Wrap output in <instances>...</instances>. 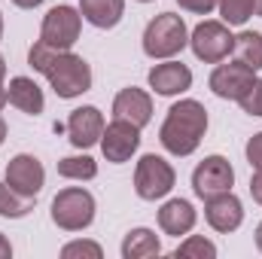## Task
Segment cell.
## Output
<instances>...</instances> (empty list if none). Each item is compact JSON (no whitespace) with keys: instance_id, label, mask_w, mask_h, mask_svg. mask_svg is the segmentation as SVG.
Instances as JSON below:
<instances>
[{"instance_id":"8","label":"cell","mask_w":262,"mask_h":259,"mask_svg":"<svg viewBox=\"0 0 262 259\" xmlns=\"http://www.w3.org/2000/svg\"><path fill=\"white\" fill-rule=\"evenodd\" d=\"M232 186H235V168L229 165L226 156H207L192 171V192L201 201L220 192H232Z\"/></svg>"},{"instance_id":"25","label":"cell","mask_w":262,"mask_h":259,"mask_svg":"<svg viewBox=\"0 0 262 259\" xmlns=\"http://www.w3.org/2000/svg\"><path fill=\"white\" fill-rule=\"evenodd\" d=\"M238 104H241V110L247 116H262V79L259 76L247 85V92L238 98Z\"/></svg>"},{"instance_id":"10","label":"cell","mask_w":262,"mask_h":259,"mask_svg":"<svg viewBox=\"0 0 262 259\" xmlns=\"http://www.w3.org/2000/svg\"><path fill=\"white\" fill-rule=\"evenodd\" d=\"M6 183H9L12 189H18V192L37 198V195L43 192V186H46V168H43V162H40L37 156L18 153V156H12L9 165H6Z\"/></svg>"},{"instance_id":"37","label":"cell","mask_w":262,"mask_h":259,"mask_svg":"<svg viewBox=\"0 0 262 259\" xmlns=\"http://www.w3.org/2000/svg\"><path fill=\"white\" fill-rule=\"evenodd\" d=\"M0 40H3V15H0Z\"/></svg>"},{"instance_id":"11","label":"cell","mask_w":262,"mask_h":259,"mask_svg":"<svg viewBox=\"0 0 262 259\" xmlns=\"http://www.w3.org/2000/svg\"><path fill=\"white\" fill-rule=\"evenodd\" d=\"M204 220L213 232L229 235L235 229H241L244 223V204L235 192H220L213 198H204Z\"/></svg>"},{"instance_id":"34","label":"cell","mask_w":262,"mask_h":259,"mask_svg":"<svg viewBox=\"0 0 262 259\" xmlns=\"http://www.w3.org/2000/svg\"><path fill=\"white\" fill-rule=\"evenodd\" d=\"M6 79V61H3V55H0V82Z\"/></svg>"},{"instance_id":"26","label":"cell","mask_w":262,"mask_h":259,"mask_svg":"<svg viewBox=\"0 0 262 259\" xmlns=\"http://www.w3.org/2000/svg\"><path fill=\"white\" fill-rule=\"evenodd\" d=\"M61 256H64V259H76V256L101 259V256H104V250H101V244H98V241H70V244L61 247Z\"/></svg>"},{"instance_id":"13","label":"cell","mask_w":262,"mask_h":259,"mask_svg":"<svg viewBox=\"0 0 262 259\" xmlns=\"http://www.w3.org/2000/svg\"><path fill=\"white\" fill-rule=\"evenodd\" d=\"M104 113L98 110V107H76V110H70V116H67V137H70V143L76 146V149H89V146H95V143H101V134H104Z\"/></svg>"},{"instance_id":"32","label":"cell","mask_w":262,"mask_h":259,"mask_svg":"<svg viewBox=\"0 0 262 259\" xmlns=\"http://www.w3.org/2000/svg\"><path fill=\"white\" fill-rule=\"evenodd\" d=\"M256 247H259V253H262V223L256 226Z\"/></svg>"},{"instance_id":"23","label":"cell","mask_w":262,"mask_h":259,"mask_svg":"<svg viewBox=\"0 0 262 259\" xmlns=\"http://www.w3.org/2000/svg\"><path fill=\"white\" fill-rule=\"evenodd\" d=\"M220 21H226L229 28H244L253 18V0H220Z\"/></svg>"},{"instance_id":"20","label":"cell","mask_w":262,"mask_h":259,"mask_svg":"<svg viewBox=\"0 0 262 259\" xmlns=\"http://www.w3.org/2000/svg\"><path fill=\"white\" fill-rule=\"evenodd\" d=\"M235 61H241L250 70H262V34L259 31H241L232 46Z\"/></svg>"},{"instance_id":"24","label":"cell","mask_w":262,"mask_h":259,"mask_svg":"<svg viewBox=\"0 0 262 259\" xmlns=\"http://www.w3.org/2000/svg\"><path fill=\"white\" fill-rule=\"evenodd\" d=\"M174 256L183 259H213L216 256V244L204 235H189L186 241H180V247L174 250Z\"/></svg>"},{"instance_id":"17","label":"cell","mask_w":262,"mask_h":259,"mask_svg":"<svg viewBox=\"0 0 262 259\" xmlns=\"http://www.w3.org/2000/svg\"><path fill=\"white\" fill-rule=\"evenodd\" d=\"M6 98L15 110L28 113V116H40L43 107H46V98H43V89L31 79V76H12L9 85H6Z\"/></svg>"},{"instance_id":"2","label":"cell","mask_w":262,"mask_h":259,"mask_svg":"<svg viewBox=\"0 0 262 259\" xmlns=\"http://www.w3.org/2000/svg\"><path fill=\"white\" fill-rule=\"evenodd\" d=\"M207 131V110L195 98H183L177 104H171L162 128H159V140L171 156H192L201 146V137Z\"/></svg>"},{"instance_id":"29","label":"cell","mask_w":262,"mask_h":259,"mask_svg":"<svg viewBox=\"0 0 262 259\" xmlns=\"http://www.w3.org/2000/svg\"><path fill=\"white\" fill-rule=\"evenodd\" d=\"M250 195H253L256 204H262V168L253 171V177H250Z\"/></svg>"},{"instance_id":"4","label":"cell","mask_w":262,"mask_h":259,"mask_svg":"<svg viewBox=\"0 0 262 259\" xmlns=\"http://www.w3.org/2000/svg\"><path fill=\"white\" fill-rule=\"evenodd\" d=\"M95 195L82 186H67L52 198V223L64 232H82L95 223Z\"/></svg>"},{"instance_id":"31","label":"cell","mask_w":262,"mask_h":259,"mask_svg":"<svg viewBox=\"0 0 262 259\" xmlns=\"http://www.w3.org/2000/svg\"><path fill=\"white\" fill-rule=\"evenodd\" d=\"M12 3H15L18 9H37V6H40V3H46V0H12Z\"/></svg>"},{"instance_id":"30","label":"cell","mask_w":262,"mask_h":259,"mask_svg":"<svg viewBox=\"0 0 262 259\" xmlns=\"http://www.w3.org/2000/svg\"><path fill=\"white\" fill-rule=\"evenodd\" d=\"M12 256V244H9V238L0 232V259H9Z\"/></svg>"},{"instance_id":"36","label":"cell","mask_w":262,"mask_h":259,"mask_svg":"<svg viewBox=\"0 0 262 259\" xmlns=\"http://www.w3.org/2000/svg\"><path fill=\"white\" fill-rule=\"evenodd\" d=\"M253 15H262V0H253Z\"/></svg>"},{"instance_id":"7","label":"cell","mask_w":262,"mask_h":259,"mask_svg":"<svg viewBox=\"0 0 262 259\" xmlns=\"http://www.w3.org/2000/svg\"><path fill=\"white\" fill-rule=\"evenodd\" d=\"M79 31H82V12L76 6H52L46 15H43V25H40V43L52 46V49H73V43L79 40Z\"/></svg>"},{"instance_id":"38","label":"cell","mask_w":262,"mask_h":259,"mask_svg":"<svg viewBox=\"0 0 262 259\" xmlns=\"http://www.w3.org/2000/svg\"><path fill=\"white\" fill-rule=\"evenodd\" d=\"M137 3H152V0H137Z\"/></svg>"},{"instance_id":"27","label":"cell","mask_w":262,"mask_h":259,"mask_svg":"<svg viewBox=\"0 0 262 259\" xmlns=\"http://www.w3.org/2000/svg\"><path fill=\"white\" fill-rule=\"evenodd\" d=\"M244 153H247V162H250V168H253V171H259V168H262V131H256V134L247 140Z\"/></svg>"},{"instance_id":"6","label":"cell","mask_w":262,"mask_h":259,"mask_svg":"<svg viewBox=\"0 0 262 259\" xmlns=\"http://www.w3.org/2000/svg\"><path fill=\"white\" fill-rule=\"evenodd\" d=\"M189 46L195 52L198 61L204 64H220L223 58L232 55V46H235V34L229 31L226 21H213V18H204L195 31L189 34Z\"/></svg>"},{"instance_id":"16","label":"cell","mask_w":262,"mask_h":259,"mask_svg":"<svg viewBox=\"0 0 262 259\" xmlns=\"http://www.w3.org/2000/svg\"><path fill=\"white\" fill-rule=\"evenodd\" d=\"M195 220H198L195 207L186 198H171V201H165L159 207V229L165 235H174V238L189 235L195 229Z\"/></svg>"},{"instance_id":"1","label":"cell","mask_w":262,"mask_h":259,"mask_svg":"<svg viewBox=\"0 0 262 259\" xmlns=\"http://www.w3.org/2000/svg\"><path fill=\"white\" fill-rule=\"evenodd\" d=\"M28 64L37 73H43L52 85V92L58 98H79L92 89V67L82 55L70 52V49H52L46 43H34L28 52Z\"/></svg>"},{"instance_id":"3","label":"cell","mask_w":262,"mask_h":259,"mask_svg":"<svg viewBox=\"0 0 262 259\" xmlns=\"http://www.w3.org/2000/svg\"><path fill=\"white\" fill-rule=\"evenodd\" d=\"M186 43H189V31H186L183 15L177 12H159L143 31V52L156 61H168L180 55Z\"/></svg>"},{"instance_id":"35","label":"cell","mask_w":262,"mask_h":259,"mask_svg":"<svg viewBox=\"0 0 262 259\" xmlns=\"http://www.w3.org/2000/svg\"><path fill=\"white\" fill-rule=\"evenodd\" d=\"M6 140V122H3V116H0V143Z\"/></svg>"},{"instance_id":"21","label":"cell","mask_w":262,"mask_h":259,"mask_svg":"<svg viewBox=\"0 0 262 259\" xmlns=\"http://www.w3.org/2000/svg\"><path fill=\"white\" fill-rule=\"evenodd\" d=\"M34 204H37L34 195H25V192H18V189H12L6 180L0 183V217L21 220V217H28L34 210Z\"/></svg>"},{"instance_id":"15","label":"cell","mask_w":262,"mask_h":259,"mask_svg":"<svg viewBox=\"0 0 262 259\" xmlns=\"http://www.w3.org/2000/svg\"><path fill=\"white\" fill-rule=\"evenodd\" d=\"M113 119H125V122L137 125V128H146L149 119H152V98H149V92L134 89V85L122 89L113 98Z\"/></svg>"},{"instance_id":"14","label":"cell","mask_w":262,"mask_h":259,"mask_svg":"<svg viewBox=\"0 0 262 259\" xmlns=\"http://www.w3.org/2000/svg\"><path fill=\"white\" fill-rule=\"evenodd\" d=\"M146 82L156 95H165V98H174V95H183L192 89V70L183 64V61H162L146 73Z\"/></svg>"},{"instance_id":"33","label":"cell","mask_w":262,"mask_h":259,"mask_svg":"<svg viewBox=\"0 0 262 259\" xmlns=\"http://www.w3.org/2000/svg\"><path fill=\"white\" fill-rule=\"evenodd\" d=\"M6 101H9V98H6V85H3V82H0V107H3V104H6Z\"/></svg>"},{"instance_id":"22","label":"cell","mask_w":262,"mask_h":259,"mask_svg":"<svg viewBox=\"0 0 262 259\" xmlns=\"http://www.w3.org/2000/svg\"><path fill=\"white\" fill-rule=\"evenodd\" d=\"M58 174L64 177V180H95L98 177V162L92 159V156H67L58 162Z\"/></svg>"},{"instance_id":"9","label":"cell","mask_w":262,"mask_h":259,"mask_svg":"<svg viewBox=\"0 0 262 259\" xmlns=\"http://www.w3.org/2000/svg\"><path fill=\"white\" fill-rule=\"evenodd\" d=\"M140 131L143 128L131 125L125 119L107 122L104 125V134H101V153H104V159L113 162V165L128 162L131 156L137 153V146H140Z\"/></svg>"},{"instance_id":"19","label":"cell","mask_w":262,"mask_h":259,"mask_svg":"<svg viewBox=\"0 0 262 259\" xmlns=\"http://www.w3.org/2000/svg\"><path fill=\"white\" fill-rule=\"evenodd\" d=\"M162 253V241L152 229H131L122 241V259H149V256H159Z\"/></svg>"},{"instance_id":"12","label":"cell","mask_w":262,"mask_h":259,"mask_svg":"<svg viewBox=\"0 0 262 259\" xmlns=\"http://www.w3.org/2000/svg\"><path fill=\"white\" fill-rule=\"evenodd\" d=\"M253 79H256V70L244 67L241 61H229V64L213 67L207 85H210V92H213L216 98H223V101H238V98L247 92V85H250Z\"/></svg>"},{"instance_id":"18","label":"cell","mask_w":262,"mask_h":259,"mask_svg":"<svg viewBox=\"0 0 262 259\" xmlns=\"http://www.w3.org/2000/svg\"><path fill=\"white\" fill-rule=\"evenodd\" d=\"M79 12L89 25L110 31L122 21L125 15V0H79Z\"/></svg>"},{"instance_id":"28","label":"cell","mask_w":262,"mask_h":259,"mask_svg":"<svg viewBox=\"0 0 262 259\" xmlns=\"http://www.w3.org/2000/svg\"><path fill=\"white\" fill-rule=\"evenodd\" d=\"M177 3H180V9H186V12L207 15V12H213V9H216V3H220V0H177Z\"/></svg>"},{"instance_id":"5","label":"cell","mask_w":262,"mask_h":259,"mask_svg":"<svg viewBox=\"0 0 262 259\" xmlns=\"http://www.w3.org/2000/svg\"><path fill=\"white\" fill-rule=\"evenodd\" d=\"M177 183V174L171 168V162H165L162 156L156 153H146L137 159V168H134V192L143 201H159L174 189Z\"/></svg>"}]
</instances>
